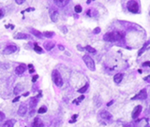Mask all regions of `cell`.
Segmentation results:
<instances>
[{
    "label": "cell",
    "mask_w": 150,
    "mask_h": 127,
    "mask_svg": "<svg viewBox=\"0 0 150 127\" xmlns=\"http://www.w3.org/2000/svg\"><path fill=\"white\" fill-rule=\"evenodd\" d=\"M124 37V34L122 32H111L107 33L104 35L103 39L108 42H114V41H119Z\"/></svg>",
    "instance_id": "1"
},
{
    "label": "cell",
    "mask_w": 150,
    "mask_h": 127,
    "mask_svg": "<svg viewBox=\"0 0 150 127\" xmlns=\"http://www.w3.org/2000/svg\"><path fill=\"white\" fill-rule=\"evenodd\" d=\"M2 17H3V11H2L1 9H0V19H1Z\"/></svg>",
    "instance_id": "42"
},
{
    "label": "cell",
    "mask_w": 150,
    "mask_h": 127,
    "mask_svg": "<svg viewBox=\"0 0 150 127\" xmlns=\"http://www.w3.org/2000/svg\"><path fill=\"white\" fill-rule=\"evenodd\" d=\"M54 47H55V43L53 41H46V42H44V48L47 51H51L52 49H54Z\"/></svg>",
    "instance_id": "15"
},
{
    "label": "cell",
    "mask_w": 150,
    "mask_h": 127,
    "mask_svg": "<svg viewBox=\"0 0 150 127\" xmlns=\"http://www.w3.org/2000/svg\"><path fill=\"white\" fill-rule=\"evenodd\" d=\"M31 33H32L35 37H39V38H42V37H43L42 33H40V32L38 31V30H35V29H32V30H31Z\"/></svg>",
    "instance_id": "18"
},
{
    "label": "cell",
    "mask_w": 150,
    "mask_h": 127,
    "mask_svg": "<svg viewBox=\"0 0 150 127\" xmlns=\"http://www.w3.org/2000/svg\"><path fill=\"white\" fill-rule=\"evenodd\" d=\"M25 69H26V65L25 64H20V65H18L16 68H15V73L17 74V75H22L23 73H24V71H25Z\"/></svg>",
    "instance_id": "10"
},
{
    "label": "cell",
    "mask_w": 150,
    "mask_h": 127,
    "mask_svg": "<svg viewBox=\"0 0 150 127\" xmlns=\"http://www.w3.org/2000/svg\"><path fill=\"white\" fill-rule=\"evenodd\" d=\"M14 38L16 39H28L30 38V36L24 33H17L14 35Z\"/></svg>",
    "instance_id": "12"
},
{
    "label": "cell",
    "mask_w": 150,
    "mask_h": 127,
    "mask_svg": "<svg viewBox=\"0 0 150 127\" xmlns=\"http://www.w3.org/2000/svg\"><path fill=\"white\" fill-rule=\"evenodd\" d=\"M127 7L130 12H132V13L139 12V5L135 0H130L127 4Z\"/></svg>",
    "instance_id": "3"
},
{
    "label": "cell",
    "mask_w": 150,
    "mask_h": 127,
    "mask_svg": "<svg viewBox=\"0 0 150 127\" xmlns=\"http://www.w3.org/2000/svg\"><path fill=\"white\" fill-rule=\"evenodd\" d=\"M87 88H88V84H85L83 87H82L81 89H79V90H78V92H79L80 93H85V92H86Z\"/></svg>",
    "instance_id": "25"
},
{
    "label": "cell",
    "mask_w": 150,
    "mask_h": 127,
    "mask_svg": "<svg viewBox=\"0 0 150 127\" xmlns=\"http://www.w3.org/2000/svg\"><path fill=\"white\" fill-rule=\"evenodd\" d=\"M100 117H101L103 120H107V121H110V120H112V119H113L112 114H111L110 112H108L107 110H103V111H101V113H100Z\"/></svg>",
    "instance_id": "11"
},
{
    "label": "cell",
    "mask_w": 150,
    "mask_h": 127,
    "mask_svg": "<svg viewBox=\"0 0 150 127\" xmlns=\"http://www.w3.org/2000/svg\"><path fill=\"white\" fill-rule=\"evenodd\" d=\"M17 51V47L15 45H8L5 48L4 50V53L5 54H11L13 52H15Z\"/></svg>",
    "instance_id": "7"
},
{
    "label": "cell",
    "mask_w": 150,
    "mask_h": 127,
    "mask_svg": "<svg viewBox=\"0 0 150 127\" xmlns=\"http://www.w3.org/2000/svg\"><path fill=\"white\" fill-rule=\"evenodd\" d=\"M28 95H29V93H28V92H26V93H24V96H28Z\"/></svg>",
    "instance_id": "41"
},
{
    "label": "cell",
    "mask_w": 150,
    "mask_h": 127,
    "mask_svg": "<svg viewBox=\"0 0 150 127\" xmlns=\"http://www.w3.org/2000/svg\"><path fill=\"white\" fill-rule=\"evenodd\" d=\"M58 48H59V50H60V51H64V50H65L64 46H62V45H58Z\"/></svg>",
    "instance_id": "36"
},
{
    "label": "cell",
    "mask_w": 150,
    "mask_h": 127,
    "mask_svg": "<svg viewBox=\"0 0 150 127\" xmlns=\"http://www.w3.org/2000/svg\"><path fill=\"white\" fill-rule=\"evenodd\" d=\"M30 108H31V109L32 108H35V107L38 105V97L36 96V97H32V99L30 100Z\"/></svg>",
    "instance_id": "16"
},
{
    "label": "cell",
    "mask_w": 150,
    "mask_h": 127,
    "mask_svg": "<svg viewBox=\"0 0 150 127\" xmlns=\"http://www.w3.org/2000/svg\"><path fill=\"white\" fill-rule=\"evenodd\" d=\"M13 124H14V121L9 120V121L5 122V123L2 124V126L1 127H13Z\"/></svg>",
    "instance_id": "20"
},
{
    "label": "cell",
    "mask_w": 150,
    "mask_h": 127,
    "mask_svg": "<svg viewBox=\"0 0 150 127\" xmlns=\"http://www.w3.org/2000/svg\"><path fill=\"white\" fill-rule=\"evenodd\" d=\"M92 1H93V0H92Z\"/></svg>",
    "instance_id": "48"
},
{
    "label": "cell",
    "mask_w": 150,
    "mask_h": 127,
    "mask_svg": "<svg viewBox=\"0 0 150 127\" xmlns=\"http://www.w3.org/2000/svg\"><path fill=\"white\" fill-rule=\"evenodd\" d=\"M147 97V92L146 89H143L140 91V93L138 94H136L134 97H132V100H145Z\"/></svg>",
    "instance_id": "5"
},
{
    "label": "cell",
    "mask_w": 150,
    "mask_h": 127,
    "mask_svg": "<svg viewBox=\"0 0 150 127\" xmlns=\"http://www.w3.org/2000/svg\"><path fill=\"white\" fill-rule=\"evenodd\" d=\"M84 99V95H81L80 97H78L77 99H75V100H73V104H77V105H79V103L81 102V101H83Z\"/></svg>",
    "instance_id": "24"
},
{
    "label": "cell",
    "mask_w": 150,
    "mask_h": 127,
    "mask_svg": "<svg viewBox=\"0 0 150 127\" xmlns=\"http://www.w3.org/2000/svg\"><path fill=\"white\" fill-rule=\"evenodd\" d=\"M83 62L84 64H86V66L91 70V71H95V62H94V60L89 56V55H83Z\"/></svg>",
    "instance_id": "4"
},
{
    "label": "cell",
    "mask_w": 150,
    "mask_h": 127,
    "mask_svg": "<svg viewBox=\"0 0 150 127\" xmlns=\"http://www.w3.org/2000/svg\"><path fill=\"white\" fill-rule=\"evenodd\" d=\"M74 10H75V12H76V13H80V12H82L83 8H82V7H81L80 5H77V6H75Z\"/></svg>",
    "instance_id": "27"
},
{
    "label": "cell",
    "mask_w": 150,
    "mask_h": 127,
    "mask_svg": "<svg viewBox=\"0 0 150 127\" xmlns=\"http://www.w3.org/2000/svg\"><path fill=\"white\" fill-rule=\"evenodd\" d=\"M52 78H53V81L54 83L57 86V87H61L63 85V79L62 77L60 75V73L57 70H54L52 72Z\"/></svg>",
    "instance_id": "2"
},
{
    "label": "cell",
    "mask_w": 150,
    "mask_h": 127,
    "mask_svg": "<svg viewBox=\"0 0 150 127\" xmlns=\"http://www.w3.org/2000/svg\"><path fill=\"white\" fill-rule=\"evenodd\" d=\"M28 67H29V68H30V69H31V68H32V67H33V65H32V64H28Z\"/></svg>",
    "instance_id": "44"
},
{
    "label": "cell",
    "mask_w": 150,
    "mask_h": 127,
    "mask_svg": "<svg viewBox=\"0 0 150 127\" xmlns=\"http://www.w3.org/2000/svg\"><path fill=\"white\" fill-rule=\"evenodd\" d=\"M142 109H143L142 106H137V107H135L134 109H133V111H132V114H131L132 119H137V118L140 116V114H141V112H142Z\"/></svg>",
    "instance_id": "6"
},
{
    "label": "cell",
    "mask_w": 150,
    "mask_h": 127,
    "mask_svg": "<svg viewBox=\"0 0 150 127\" xmlns=\"http://www.w3.org/2000/svg\"><path fill=\"white\" fill-rule=\"evenodd\" d=\"M26 112H27V106H26L25 104L20 105L19 109H18V114H19V116L24 117V116L26 114Z\"/></svg>",
    "instance_id": "8"
},
{
    "label": "cell",
    "mask_w": 150,
    "mask_h": 127,
    "mask_svg": "<svg viewBox=\"0 0 150 127\" xmlns=\"http://www.w3.org/2000/svg\"><path fill=\"white\" fill-rule=\"evenodd\" d=\"M149 43H150V42L148 41V42H146V43H145V44H144V46L142 47V49H141V50L139 51V52H138V56H141V55H142V54L144 53V52H145V51L146 50V48L148 47Z\"/></svg>",
    "instance_id": "19"
},
{
    "label": "cell",
    "mask_w": 150,
    "mask_h": 127,
    "mask_svg": "<svg viewBox=\"0 0 150 127\" xmlns=\"http://www.w3.org/2000/svg\"><path fill=\"white\" fill-rule=\"evenodd\" d=\"M50 17H51V20L54 22H55L57 21V19H58V12H57V10H55L54 8H51L50 9Z\"/></svg>",
    "instance_id": "9"
},
{
    "label": "cell",
    "mask_w": 150,
    "mask_h": 127,
    "mask_svg": "<svg viewBox=\"0 0 150 127\" xmlns=\"http://www.w3.org/2000/svg\"><path fill=\"white\" fill-rule=\"evenodd\" d=\"M33 10H35V8H34V7H29V8L25 9L24 12H29V11H33Z\"/></svg>",
    "instance_id": "34"
},
{
    "label": "cell",
    "mask_w": 150,
    "mask_h": 127,
    "mask_svg": "<svg viewBox=\"0 0 150 127\" xmlns=\"http://www.w3.org/2000/svg\"><path fill=\"white\" fill-rule=\"evenodd\" d=\"M126 127H130V126H126Z\"/></svg>",
    "instance_id": "46"
},
{
    "label": "cell",
    "mask_w": 150,
    "mask_h": 127,
    "mask_svg": "<svg viewBox=\"0 0 150 127\" xmlns=\"http://www.w3.org/2000/svg\"><path fill=\"white\" fill-rule=\"evenodd\" d=\"M148 78H150V76H149V77H148Z\"/></svg>",
    "instance_id": "47"
},
{
    "label": "cell",
    "mask_w": 150,
    "mask_h": 127,
    "mask_svg": "<svg viewBox=\"0 0 150 127\" xmlns=\"http://www.w3.org/2000/svg\"><path fill=\"white\" fill-rule=\"evenodd\" d=\"M143 65H144V66H146V65H149L150 66V62H145V63L143 64Z\"/></svg>",
    "instance_id": "38"
},
{
    "label": "cell",
    "mask_w": 150,
    "mask_h": 127,
    "mask_svg": "<svg viewBox=\"0 0 150 127\" xmlns=\"http://www.w3.org/2000/svg\"><path fill=\"white\" fill-rule=\"evenodd\" d=\"M25 0H15V2L18 4V5H22Z\"/></svg>",
    "instance_id": "33"
},
{
    "label": "cell",
    "mask_w": 150,
    "mask_h": 127,
    "mask_svg": "<svg viewBox=\"0 0 150 127\" xmlns=\"http://www.w3.org/2000/svg\"><path fill=\"white\" fill-rule=\"evenodd\" d=\"M21 88H20V86H16L15 87V89H14V93L15 94H18L20 92H21V90H20Z\"/></svg>",
    "instance_id": "28"
},
{
    "label": "cell",
    "mask_w": 150,
    "mask_h": 127,
    "mask_svg": "<svg viewBox=\"0 0 150 127\" xmlns=\"http://www.w3.org/2000/svg\"><path fill=\"white\" fill-rule=\"evenodd\" d=\"M34 51H35L36 52H38V53H42V52H43L42 49H41L38 44H35V46H34Z\"/></svg>",
    "instance_id": "22"
},
{
    "label": "cell",
    "mask_w": 150,
    "mask_h": 127,
    "mask_svg": "<svg viewBox=\"0 0 150 127\" xmlns=\"http://www.w3.org/2000/svg\"><path fill=\"white\" fill-rule=\"evenodd\" d=\"M46 111H47V108H46L45 107H41V108H39L38 113H39V114H43V113H45Z\"/></svg>",
    "instance_id": "26"
},
{
    "label": "cell",
    "mask_w": 150,
    "mask_h": 127,
    "mask_svg": "<svg viewBox=\"0 0 150 127\" xmlns=\"http://www.w3.org/2000/svg\"><path fill=\"white\" fill-rule=\"evenodd\" d=\"M32 126L33 127H42L43 126V123H42L41 119H39V117L35 118V119H34V121H33Z\"/></svg>",
    "instance_id": "13"
},
{
    "label": "cell",
    "mask_w": 150,
    "mask_h": 127,
    "mask_svg": "<svg viewBox=\"0 0 150 127\" xmlns=\"http://www.w3.org/2000/svg\"><path fill=\"white\" fill-rule=\"evenodd\" d=\"M85 50H86L88 52H90V53H96V52H97V51H96L94 48H92L91 46H86V47H85Z\"/></svg>",
    "instance_id": "23"
},
{
    "label": "cell",
    "mask_w": 150,
    "mask_h": 127,
    "mask_svg": "<svg viewBox=\"0 0 150 127\" xmlns=\"http://www.w3.org/2000/svg\"><path fill=\"white\" fill-rule=\"evenodd\" d=\"M34 114H35V110H34V108H32L31 111H30V115L32 116V115H34Z\"/></svg>",
    "instance_id": "39"
},
{
    "label": "cell",
    "mask_w": 150,
    "mask_h": 127,
    "mask_svg": "<svg viewBox=\"0 0 150 127\" xmlns=\"http://www.w3.org/2000/svg\"><path fill=\"white\" fill-rule=\"evenodd\" d=\"M42 35H43V37L50 38V37H53L55 36V33H54V32H49V31H46V32L42 33Z\"/></svg>",
    "instance_id": "21"
},
{
    "label": "cell",
    "mask_w": 150,
    "mask_h": 127,
    "mask_svg": "<svg viewBox=\"0 0 150 127\" xmlns=\"http://www.w3.org/2000/svg\"><path fill=\"white\" fill-rule=\"evenodd\" d=\"M19 100H20V97H19V96H17V97H15V98L12 100V102H13V103H15V102H17V101H19Z\"/></svg>",
    "instance_id": "35"
},
{
    "label": "cell",
    "mask_w": 150,
    "mask_h": 127,
    "mask_svg": "<svg viewBox=\"0 0 150 127\" xmlns=\"http://www.w3.org/2000/svg\"><path fill=\"white\" fill-rule=\"evenodd\" d=\"M69 1H70V0H55V4H56L57 6H59V7H64V6H66V5L69 3Z\"/></svg>",
    "instance_id": "17"
},
{
    "label": "cell",
    "mask_w": 150,
    "mask_h": 127,
    "mask_svg": "<svg viewBox=\"0 0 150 127\" xmlns=\"http://www.w3.org/2000/svg\"><path fill=\"white\" fill-rule=\"evenodd\" d=\"M113 104H114V100H112V101H110L109 103H107V106H108V107H110V106H112Z\"/></svg>",
    "instance_id": "37"
},
{
    "label": "cell",
    "mask_w": 150,
    "mask_h": 127,
    "mask_svg": "<svg viewBox=\"0 0 150 127\" xmlns=\"http://www.w3.org/2000/svg\"><path fill=\"white\" fill-rule=\"evenodd\" d=\"M39 78V76L38 75H34V77L32 78V82H36V80Z\"/></svg>",
    "instance_id": "31"
},
{
    "label": "cell",
    "mask_w": 150,
    "mask_h": 127,
    "mask_svg": "<svg viewBox=\"0 0 150 127\" xmlns=\"http://www.w3.org/2000/svg\"><path fill=\"white\" fill-rule=\"evenodd\" d=\"M91 1H92V0H87V2H86V3H87V4H90V2H91Z\"/></svg>",
    "instance_id": "45"
},
{
    "label": "cell",
    "mask_w": 150,
    "mask_h": 127,
    "mask_svg": "<svg viewBox=\"0 0 150 127\" xmlns=\"http://www.w3.org/2000/svg\"><path fill=\"white\" fill-rule=\"evenodd\" d=\"M122 79H123V74H122V73H117V74L114 75V81L116 84L120 83V82L122 81Z\"/></svg>",
    "instance_id": "14"
},
{
    "label": "cell",
    "mask_w": 150,
    "mask_h": 127,
    "mask_svg": "<svg viewBox=\"0 0 150 127\" xmlns=\"http://www.w3.org/2000/svg\"><path fill=\"white\" fill-rule=\"evenodd\" d=\"M33 72H34V68H31V69L29 70V73H30V74H32Z\"/></svg>",
    "instance_id": "43"
},
{
    "label": "cell",
    "mask_w": 150,
    "mask_h": 127,
    "mask_svg": "<svg viewBox=\"0 0 150 127\" xmlns=\"http://www.w3.org/2000/svg\"><path fill=\"white\" fill-rule=\"evenodd\" d=\"M4 119H5V114L2 111H0V122H2Z\"/></svg>",
    "instance_id": "30"
},
{
    "label": "cell",
    "mask_w": 150,
    "mask_h": 127,
    "mask_svg": "<svg viewBox=\"0 0 150 127\" xmlns=\"http://www.w3.org/2000/svg\"><path fill=\"white\" fill-rule=\"evenodd\" d=\"M93 32H94V34H99V33L100 32V28H99V27H96Z\"/></svg>",
    "instance_id": "29"
},
{
    "label": "cell",
    "mask_w": 150,
    "mask_h": 127,
    "mask_svg": "<svg viewBox=\"0 0 150 127\" xmlns=\"http://www.w3.org/2000/svg\"><path fill=\"white\" fill-rule=\"evenodd\" d=\"M61 31H62L63 33H65V34H66V33L68 32V30H67V27H66V26H62V27H61Z\"/></svg>",
    "instance_id": "32"
},
{
    "label": "cell",
    "mask_w": 150,
    "mask_h": 127,
    "mask_svg": "<svg viewBox=\"0 0 150 127\" xmlns=\"http://www.w3.org/2000/svg\"><path fill=\"white\" fill-rule=\"evenodd\" d=\"M77 49H78V50H80V51H83V48H82L80 45H78V46H77Z\"/></svg>",
    "instance_id": "40"
}]
</instances>
